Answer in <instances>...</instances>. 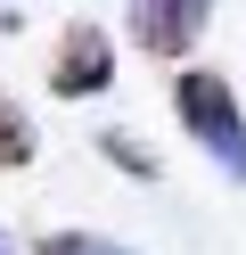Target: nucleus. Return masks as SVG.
I'll return each mask as SVG.
<instances>
[{
  "label": "nucleus",
  "instance_id": "1",
  "mask_svg": "<svg viewBox=\"0 0 246 255\" xmlns=\"http://www.w3.org/2000/svg\"><path fill=\"white\" fill-rule=\"evenodd\" d=\"M172 116H180V132H189L230 181H246V107H238V91H230V74L180 66L172 74Z\"/></svg>",
  "mask_w": 246,
  "mask_h": 255
},
{
  "label": "nucleus",
  "instance_id": "7",
  "mask_svg": "<svg viewBox=\"0 0 246 255\" xmlns=\"http://www.w3.org/2000/svg\"><path fill=\"white\" fill-rule=\"evenodd\" d=\"M0 255H16V247H8V231H0Z\"/></svg>",
  "mask_w": 246,
  "mask_h": 255
},
{
  "label": "nucleus",
  "instance_id": "6",
  "mask_svg": "<svg viewBox=\"0 0 246 255\" xmlns=\"http://www.w3.org/2000/svg\"><path fill=\"white\" fill-rule=\"evenodd\" d=\"M98 148H107V156H115L123 173H140V181L156 173V156H148V148H131V132H98Z\"/></svg>",
  "mask_w": 246,
  "mask_h": 255
},
{
  "label": "nucleus",
  "instance_id": "5",
  "mask_svg": "<svg viewBox=\"0 0 246 255\" xmlns=\"http://www.w3.org/2000/svg\"><path fill=\"white\" fill-rule=\"evenodd\" d=\"M33 124H25V107L16 99H0V173H16V165H33Z\"/></svg>",
  "mask_w": 246,
  "mask_h": 255
},
{
  "label": "nucleus",
  "instance_id": "3",
  "mask_svg": "<svg viewBox=\"0 0 246 255\" xmlns=\"http://www.w3.org/2000/svg\"><path fill=\"white\" fill-rule=\"evenodd\" d=\"M107 83H115V41L98 25H66L58 58H49V91L58 99H98Z\"/></svg>",
  "mask_w": 246,
  "mask_h": 255
},
{
  "label": "nucleus",
  "instance_id": "4",
  "mask_svg": "<svg viewBox=\"0 0 246 255\" xmlns=\"http://www.w3.org/2000/svg\"><path fill=\"white\" fill-rule=\"evenodd\" d=\"M33 255H140V247H123V239H107V231H41Z\"/></svg>",
  "mask_w": 246,
  "mask_h": 255
},
{
  "label": "nucleus",
  "instance_id": "2",
  "mask_svg": "<svg viewBox=\"0 0 246 255\" xmlns=\"http://www.w3.org/2000/svg\"><path fill=\"white\" fill-rule=\"evenodd\" d=\"M123 25H131V50L148 58H189L213 25V0H123Z\"/></svg>",
  "mask_w": 246,
  "mask_h": 255
}]
</instances>
